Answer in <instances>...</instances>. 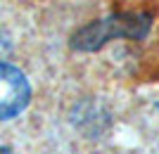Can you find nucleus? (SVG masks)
<instances>
[{"instance_id":"1","label":"nucleus","mask_w":159,"mask_h":154,"mask_svg":"<svg viewBox=\"0 0 159 154\" xmlns=\"http://www.w3.org/2000/svg\"><path fill=\"white\" fill-rule=\"evenodd\" d=\"M150 24H152L150 14H112L107 19L93 21L79 29L71 36V47L81 52H93L114 38H145Z\"/></svg>"},{"instance_id":"2","label":"nucleus","mask_w":159,"mask_h":154,"mask_svg":"<svg viewBox=\"0 0 159 154\" xmlns=\"http://www.w3.org/2000/svg\"><path fill=\"white\" fill-rule=\"evenodd\" d=\"M29 100H31V86L26 76L17 67L0 62V121L21 114Z\"/></svg>"},{"instance_id":"3","label":"nucleus","mask_w":159,"mask_h":154,"mask_svg":"<svg viewBox=\"0 0 159 154\" xmlns=\"http://www.w3.org/2000/svg\"><path fill=\"white\" fill-rule=\"evenodd\" d=\"M10 50V45H7V40H5V36H0V57Z\"/></svg>"},{"instance_id":"4","label":"nucleus","mask_w":159,"mask_h":154,"mask_svg":"<svg viewBox=\"0 0 159 154\" xmlns=\"http://www.w3.org/2000/svg\"><path fill=\"white\" fill-rule=\"evenodd\" d=\"M157 107H159V104H157Z\"/></svg>"}]
</instances>
